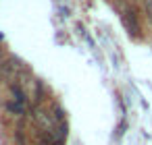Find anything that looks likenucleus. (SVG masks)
I'll list each match as a JSON object with an SVG mask.
<instances>
[{
	"instance_id": "obj_1",
	"label": "nucleus",
	"mask_w": 152,
	"mask_h": 145,
	"mask_svg": "<svg viewBox=\"0 0 152 145\" xmlns=\"http://www.w3.org/2000/svg\"><path fill=\"white\" fill-rule=\"evenodd\" d=\"M4 108L15 118H21L25 114V110H27V93H25V89L19 83L11 85V93H9L7 102H4Z\"/></svg>"
},
{
	"instance_id": "obj_2",
	"label": "nucleus",
	"mask_w": 152,
	"mask_h": 145,
	"mask_svg": "<svg viewBox=\"0 0 152 145\" xmlns=\"http://www.w3.org/2000/svg\"><path fill=\"white\" fill-rule=\"evenodd\" d=\"M121 21H123V25L127 27V31H129L131 35H137V31H140V23H137V15H135V11H133L131 6L121 9Z\"/></svg>"
}]
</instances>
